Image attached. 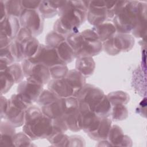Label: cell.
I'll use <instances>...</instances> for the list:
<instances>
[{
    "label": "cell",
    "mask_w": 147,
    "mask_h": 147,
    "mask_svg": "<svg viewBox=\"0 0 147 147\" xmlns=\"http://www.w3.org/2000/svg\"><path fill=\"white\" fill-rule=\"evenodd\" d=\"M0 13H1V18H0L1 21L3 20L5 17L7 16L5 4V1H3V0L0 1Z\"/></svg>",
    "instance_id": "40"
},
{
    "label": "cell",
    "mask_w": 147,
    "mask_h": 147,
    "mask_svg": "<svg viewBox=\"0 0 147 147\" xmlns=\"http://www.w3.org/2000/svg\"><path fill=\"white\" fill-rule=\"evenodd\" d=\"M48 88L60 98L74 97L73 88L65 78L49 80Z\"/></svg>",
    "instance_id": "12"
},
{
    "label": "cell",
    "mask_w": 147,
    "mask_h": 147,
    "mask_svg": "<svg viewBox=\"0 0 147 147\" xmlns=\"http://www.w3.org/2000/svg\"><path fill=\"white\" fill-rule=\"evenodd\" d=\"M140 1H119L113 25L118 33L129 34L135 28L140 11Z\"/></svg>",
    "instance_id": "2"
},
{
    "label": "cell",
    "mask_w": 147,
    "mask_h": 147,
    "mask_svg": "<svg viewBox=\"0 0 147 147\" xmlns=\"http://www.w3.org/2000/svg\"><path fill=\"white\" fill-rule=\"evenodd\" d=\"M114 121H122L128 117V111L124 105H116L112 106L111 114Z\"/></svg>",
    "instance_id": "29"
},
{
    "label": "cell",
    "mask_w": 147,
    "mask_h": 147,
    "mask_svg": "<svg viewBox=\"0 0 147 147\" xmlns=\"http://www.w3.org/2000/svg\"><path fill=\"white\" fill-rule=\"evenodd\" d=\"M82 115V129L87 134L92 133L97 129L102 118L98 117L92 112L87 113Z\"/></svg>",
    "instance_id": "21"
},
{
    "label": "cell",
    "mask_w": 147,
    "mask_h": 147,
    "mask_svg": "<svg viewBox=\"0 0 147 147\" xmlns=\"http://www.w3.org/2000/svg\"><path fill=\"white\" fill-rule=\"evenodd\" d=\"M6 70L14 78L15 83H20L22 81L25 76L21 65L18 63H13L7 67Z\"/></svg>",
    "instance_id": "33"
},
{
    "label": "cell",
    "mask_w": 147,
    "mask_h": 147,
    "mask_svg": "<svg viewBox=\"0 0 147 147\" xmlns=\"http://www.w3.org/2000/svg\"><path fill=\"white\" fill-rule=\"evenodd\" d=\"M20 42L25 59H32L38 54L41 47V44L35 37H30Z\"/></svg>",
    "instance_id": "17"
},
{
    "label": "cell",
    "mask_w": 147,
    "mask_h": 147,
    "mask_svg": "<svg viewBox=\"0 0 147 147\" xmlns=\"http://www.w3.org/2000/svg\"><path fill=\"white\" fill-rule=\"evenodd\" d=\"M32 140L23 131L16 133L13 137V146H31Z\"/></svg>",
    "instance_id": "36"
},
{
    "label": "cell",
    "mask_w": 147,
    "mask_h": 147,
    "mask_svg": "<svg viewBox=\"0 0 147 147\" xmlns=\"http://www.w3.org/2000/svg\"><path fill=\"white\" fill-rule=\"evenodd\" d=\"M91 29L95 32L99 40L102 43L112 38L117 32L113 24L110 22H104L98 25L94 26Z\"/></svg>",
    "instance_id": "16"
},
{
    "label": "cell",
    "mask_w": 147,
    "mask_h": 147,
    "mask_svg": "<svg viewBox=\"0 0 147 147\" xmlns=\"http://www.w3.org/2000/svg\"><path fill=\"white\" fill-rule=\"evenodd\" d=\"M95 68V63L92 57H82L77 58L75 69L86 78L91 76Z\"/></svg>",
    "instance_id": "18"
},
{
    "label": "cell",
    "mask_w": 147,
    "mask_h": 147,
    "mask_svg": "<svg viewBox=\"0 0 147 147\" xmlns=\"http://www.w3.org/2000/svg\"><path fill=\"white\" fill-rule=\"evenodd\" d=\"M25 110L9 101V107L3 118L15 127H20L25 123Z\"/></svg>",
    "instance_id": "13"
},
{
    "label": "cell",
    "mask_w": 147,
    "mask_h": 147,
    "mask_svg": "<svg viewBox=\"0 0 147 147\" xmlns=\"http://www.w3.org/2000/svg\"><path fill=\"white\" fill-rule=\"evenodd\" d=\"M44 84L40 81L32 78H26L21 82L17 87V93L21 94L32 103L37 101L43 91Z\"/></svg>",
    "instance_id": "10"
},
{
    "label": "cell",
    "mask_w": 147,
    "mask_h": 147,
    "mask_svg": "<svg viewBox=\"0 0 147 147\" xmlns=\"http://www.w3.org/2000/svg\"><path fill=\"white\" fill-rule=\"evenodd\" d=\"M28 60L34 63H41L48 68L59 64H66L60 60L55 48L41 44L38 54L34 57Z\"/></svg>",
    "instance_id": "11"
},
{
    "label": "cell",
    "mask_w": 147,
    "mask_h": 147,
    "mask_svg": "<svg viewBox=\"0 0 147 147\" xmlns=\"http://www.w3.org/2000/svg\"><path fill=\"white\" fill-rule=\"evenodd\" d=\"M87 18L89 23L94 26L103 24L107 18H110L106 1H88Z\"/></svg>",
    "instance_id": "9"
},
{
    "label": "cell",
    "mask_w": 147,
    "mask_h": 147,
    "mask_svg": "<svg viewBox=\"0 0 147 147\" xmlns=\"http://www.w3.org/2000/svg\"><path fill=\"white\" fill-rule=\"evenodd\" d=\"M38 10L44 18H52L58 14V10L51 5L49 1H41Z\"/></svg>",
    "instance_id": "28"
},
{
    "label": "cell",
    "mask_w": 147,
    "mask_h": 147,
    "mask_svg": "<svg viewBox=\"0 0 147 147\" xmlns=\"http://www.w3.org/2000/svg\"><path fill=\"white\" fill-rule=\"evenodd\" d=\"M9 107V99H7L2 95L1 96V119H2L7 110Z\"/></svg>",
    "instance_id": "39"
},
{
    "label": "cell",
    "mask_w": 147,
    "mask_h": 147,
    "mask_svg": "<svg viewBox=\"0 0 147 147\" xmlns=\"http://www.w3.org/2000/svg\"><path fill=\"white\" fill-rule=\"evenodd\" d=\"M20 20L13 16H7L1 21V49L10 45L21 29Z\"/></svg>",
    "instance_id": "7"
},
{
    "label": "cell",
    "mask_w": 147,
    "mask_h": 147,
    "mask_svg": "<svg viewBox=\"0 0 147 147\" xmlns=\"http://www.w3.org/2000/svg\"><path fill=\"white\" fill-rule=\"evenodd\" d=\"M64 78L73 88L74 97H76L79 91L86 84V78L76 69H74L69 70L67 76Z\"/></svg>",
    "instance_id": "19"
},
{
    "label": "cell",
    "mask_w": 147,
    "mask_h": 147,
    "mask_svg": "<svg viewBox=\"0 0 147 147\" xmlns=\"http://www.w3.org/2000/svg\"><path fill=\"white\" fill-rule=\"evenodd\" d=\"M21 65L26 78H33L40 81L44 85L49 82L51 75L47 66L41 63L32 62L28 59L24 60Z\"/></svg>",
    "instance_id": "8"
},
{
    "label": "cell",
    "mask_w": 147,
    "mask_h": 147,
    "mask_svg": "<svg viewBox=\"0 0 147 147\" xmlns=\"http://www.w3.org/2000/svg\"><path fill=\"white\" fill-rule=\"evenodd\" d=\"M112 106L105 94L102 99L97 104L94 110V113L99 117H108L111 114Z\"/></svg>",
    "instance_id": "23"
},
{
    "label": "cell",
    "mask_w": 147,
    "mask_h": 147,
    "mask_svg": "<svg viewBox=\"0 0 147 147\" xmlns=\"http://www.w3.org/2000/svg\"><path fill=\"white\" fill-rule=\"evenodd\" d=\"M62 118L64 119L68 129L75 132L82 129L83 115L79 109L67 113Z\"/></svg>",
    "instance_id": "15"
},
{
    "label": "cell",
    "mask_w": 147,
    "mask_h": 147,
    "mask_svg": "<svg viewBox=\"0 0 147 147\" xmlns=\"http://www.w3.org/2000/svg\"><path fill=\"white\" fill-rule=\"evenodd\" d=\"M121 128L117 125L111 126L107 138V141L113 146H121L124 138Z\"/></svg>",
    "instance_id": "24"
},
{
    "label": "cell",
    "mask_w": 147,
    "mask_h": 147,
    "mask_svg": "<svg viewBox=\"0 0 147 147\" xmlns=\"http://www.w3.org/2000/svg\"><path fill=\"white\" fill-rule=\"evenodd\" d=\"M65 38L64 36L52 30L49 32L45 36V45L55 48L61 42L65 40Z\"/></svg>",
    "instance_id": "32"
},
{
    "label": "cell",
    "mask_w": 147,
    "mask_h": 147,
    "mask_svg": "<svg viewBox=\"0 0 147 147\" xmlns=\"http://www.w3.org/2000/svg\"><path fill=\"white\" fill-rule=\"evenodd\" d=\"M19 18L21 27L29 29L33 36L36 37L42 33L44 18L38 9H24Z\"/></svg>",
    "instance_id": "6"
},
{
    "label": "cell",
    "mask_w": 147,
    "mask_h": 147,
    "mask_svg": "<svg viewBox=\"0 0 147 147\" xmlns=\"http://www.w3.org/2000/svg\"><path fill=\"white\" fill-rule=\"evenodd\" d=\"M59 98H60L49 90H44L40 95L36 102L38 105L42 107L51 103Z\"/></svg>",
    "instance_id": "31"
},
{
    "label": "cell",
    "mask_w": 147,
    "mask_h": 147,
    "mask_svg": "<svg viewBox=\"0 0 147 147\" xmlns=\"http://www.w3.org/2000/svg\"><path fill=\"white\" fill-rule=\"evenodd\" d=\"M80 33L83 38L80 48L75 55V57H92L99 54L103 48L102 42L95 32L92 29H86Z\"/></svg>",
    "instance_id": "4"
},
{
    "label": "cell",
    "mask_w": 147,
    "mask_h": 147,
    "mask_svg": "<svg viewBox=\"0 0 147 147\" xmlns=\"http://www.w3.org/2000/svg\"><path fill=\"white\" fill-rule=\"evenodd\" d=\"M55 49L60 60L66 64L71 63L75 58L74 52L66 40L58 45Z\"/></svg>",
    "instance_id": "22"
},
{
    "label": "cell",
    "mask_w": 147,
    "mask_h": 147,
    "mask_svg": "<svg viewBox=\"0 0 147 147\" xmlns=\"http://www.w3.org/2000/svg\"><path fill=\"white\" fill-rule=\"evenodd\" d=\"M146 4L140 2V11L136 25L131 33L136 37H143L146 35Z\"/></svg>",
    "instance_id": "14"
},
{
    "label": "cell",
    "mask_w": 147,
    "mask_h": 147,
    "mask_svg": "<svg viewBox=\"0 0 147 147\" xmlns=\"http://www.w3.org/2000/svg\"><path fill=\"white\" fill-rule=\"evenodd\" d=\"M1 94L7 93L15 83L11 75L6 70L1 71Z\"/></svg>",
    "instance_id": "27"
},
{
    "label": "cell",
    "mask_w": 147,
    "mask_h": 147,
    "mask_svg": "<svg viewBox=\"0 0 147 147\" xmlns=\"http://www.w3.org/2000/svg\"><path fill=\"white\" fill-rule=\"evenodd\" d=\"M111 127V121L107 117L101 118L100 122L97 129L92 133L88 134V136L94 140H107L109 132Z\"/></svg>",
    "instance_id": "20"
},
{
    "label": "cell",
    "mask_w": 147,
    "mask_h": 147,
    "mask_svg": "<svg viewBox=\"0 0 147 147\" xmlns=\"http://www.w3.org/2000/svg\"><path fill=\"white\" fill-rule=\"evenodd\" d=\"M134 38L129 34L118 33L102 43L105 51L109 55L114 56L121 52L130 51L134 45Z\"/></svg>",
    "instance_id": "5"
},
{
    "label": "cell",
    "mask_w": 147,
    "mask_h": 147,
    "mask_svg": "<svg viewBox=\"0 0 147 147\" xmlns=\"http://www.w3.org/2000/svg\"><path fill=\"white\" fill-rule=\"evenodd\" d=\"M88 1H65L59 9V18L53 25V30L66 37L79 32V26L87 18Z\"/></svg>",
    "instance_id": "1"
},
{
    "label": "cell",
    "mask_w": 147,
    "mask_h": 147,
    "mask_svg": "<svg viewBox=\"0 0 147 147\" xmlns=\"http://www.w3.org/2000/svg\"><path fill=\"white\" fill-rule=\"evenodd\" d=\"M107 96L111 105H126L129 102L130 97L128 94L122 91H117L111 92L107 95Z\"/></svg>",
    "instance_id": "26"
},
{
    "label": "cell",
    "mask_w": 147,
    "mask_h": 147,
    "mask_svg": "<svg viewBox=\"0 0 147 147\" xmlns=\"http://www.w3.org/2000/svg\"><path fill=\"white\" fill-rule=\"evenodd\" d=\"M32 36H33V35L29 29L25 28H21L15 39L19 42H22L24 40Z\"/></svg>",
    "instance_id": "37"
},
{
    "label": "cell",
    "mask_w": 147,
    "mask_h": 147,
    "mask_svg": "<svg viewBox=\"0 0 147 147\" xmlns=\"http://www.w3.org/2000/svg\"><path fill=\"white\" fill-rule=\"evenodd\" d=\"M47 140L54 146H69V137L64 133H52Z\"/></svg>",
    "instance_id": "30"
},
{
    "label": "cell",
    "mask_w": 147,
    "mask_h": 147,
    "mask_svg": "<svg viewBox=\"0 0 147 147\" xmlns=\"http://www.w3.org/2000/svg\"><path fill=\"white\" fill-rule=\"evenodd\" d=\"M22 130L32 140L48 138L53 132L52 119L42 114L25 121Z\"/></svg>",
    "instance_id": "3"
},
{
    "label": "cell",
    "mask_w": 147,
    "mask_h": 147,
    "mask_svg": "<svg viewBox=\"0 0 147 147\" xmlns=\"http://www.w3.org/2000/svg\"><path fill=\"white\" fill-rule=\"evenodd\" d=\"M41 1H21L24 9L37 10L41 4Z\"/></svg>",
    "instance_id": "38"
},
{
    "label": "cell",
    "mask_w": 147,
    "mask_h": 147,
    "mask_svg": "<svg viewBox=\"0 0 147 147\" xmlns=\"http://www.w3.org/2000/svg\"><path fill=\"white\" fill-rule=\"evenodd\" d=\"M7 16L20 18L24 9L21 1H5Z\"/></svg>",
    "instance_id": "25"
},
{
    "label": "cell",
    "mask_w": 147,
    "mask_h": 147,
    "mask_svg": "<svg viewBox=\"0 0 147 147\" xmlns=\"http://www.w3.org/2000/svg\"><path fill=\"white\" fill-rule=\"evenodd\" d=\"M51 78L52 79H60L65 78L69 70L67 64H59L49 68Z\"/></svg>",
    "instance_id": "34"
},
{
    "label": "cell",
    "mask_w": 147,
    "mask_h": 147,
    "mask_svg": "<svg viewBox=\"0 0 147 147\" xmlns=\"http://www.w3.org/2000/svg\"><path fill=\"white\" fill-rule=\"evenodd\" d=\"M10 49L14 61H22L25 60L22 48L20 42L14 39L10 45Z\"/></svg>",
    "instance_id": "35"
}]
</instances>
